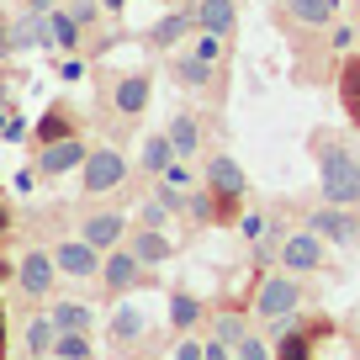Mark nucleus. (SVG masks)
<instances>
[{
	"label": "nucleus",
	"instance_id": "nucleus-1",
	"mask_svg": "<svg viewBox=\"0 0 360 360\" xmlns=\"http://www.w3.org/2000/svg\"><path fill=\"white\" fill-rule=\"evenodd\" d=\"M307 154L318 165V196L328 207H360V154L345 133L334 127H313L307 133Z\"/></svg>",
	"mask_w": 360,
	"mask_h": 360
},
{
	"label": "nucleus",
	"instance_id": "nucleus-2",
	"mask_svg": "<svg viewBox=\"0 0 360 360\" xmlns=\"http://www.w3.org/2000/svg\"><path fill=\"white\" fill-rule=\"evenodd\" d=\"M96 85H101V106L117 127H138V117L154 101V69H143V64L138 69H106V79H96Z\"/></svg>",
	"mask_w": 360,
	"mask_h": 360
},
{
	"label": "nucleus",
	"instance_id": "nucleus-3",
	"mask_svg": "<svg viewBox=\"0 0 360 360\" xmlns=\"http://www.w3.org/2000/svg\"><path fill=\"white\" fill-rule=\"evenodd\" d=\"M169 79H175L180 90H191V96H212V101L228 96V64H207V58H196L191 48H175Z\"/></svg>",
	"mask_w": 360,
	"mask_h": 360
},
{
	"label": "nucleus",
	"instance_id": "nucleus-4",
	"mask_svg": "<svg viewBox=\"0 0 360 360\" xmlns=\"http://www.w3.org/2000/svg\"><path fill=\"white\" fill-rule=\"evenodd\" d=\"M127 169H133V159H127L117 143L90 148L85 165H79V191L85 196H106V191H117V186L127 180Z\"/></svg>",
	"mask_w": 360,
	"mask_h": 360
},
{
	"label": "nucleus",
	"instance_id": "nucleus-5",
	"mask_svg": "<svg viewBox=\"0 0 360 360\" xmlns=\"http://www.w3.org/2000/svg\"><path fill=\"white\" fill-rule=\"evenodd\" d=\"M202 32V22H196V0H186V6H169L165 16H159L148 32H138V43L148 48V53H175L186 37Z\"/></svg>",
	"mask_w": 360,
	"mask_h": 360
},
{
	"label": "nucleus",
	"instance_id": "nucleus-6",
	"mask_svg": "<svg viewBox=\"0 0 360 360\" xmlns=\"http://www.w3.org/2000/svg\"><path fill=\"white\" fill-rule=\"evenodd\" d=\"M202 186L217 196V202H244L249 196V175L228 148H212V154L202 159Z\"/></svg>",
	"mask_w": 360,
	"mask_h": 360
},
{
	"label": "nucleus",
	"instance_id": "nucleus-7",
	"mask_svg": "<svg viewBox=\"0 0 360 360\" xmlns=\"http://www.w3.org/2000/svg\"><path fill=\"white\" fill-rule=\"evenodd\" d=\"M297 307H302V276H265L255 292V318H265V323H281V318H292Z\"/></svg>",
	"mask_w": 360,
	"mask_h": 360
},
{
	"label": "nucleus",
	"instance_id": "nucleus-8",
	"mask_svg": "<svg viewBox=\"0 0 360 360\" xmlns=\"http://www.w3.org/2000/svg\"><path fill=\"white\" fill-rule=\"evenodd\" d=\"M302 228H313L323 244H355L360 233V207H313V212L302 217Z\"/></svg>",
	"mask_w": 360,
	"mask_h": 360
},
{
	"label": "nucleus",
	"instance_id": "nucleus-9",
	"mask_svg": "<svg viewBox=\"0 0 360 360\" xmlns=\"http://www.w3.org/2000/svg\"><path fill=\"white\" fill-rule=\"evenodd\" d=\"M281 270L286 276H313V270H323V238L313 233V228H297V233H286L281 244Z\"/></svg>",
	"mask_w": 360,
	"mask_h": 360
},
{
	"label": "nucleus",
	"instance_id": "nucleus-10",
	"mask_svg": "<svg viewBox=\"0 0 360 360\" xmlns=\"http://www.w3.org/2000/svg\"><path fill=\"white\" fill-rule=\"evenodd\" d=\"M53 265L58 276H75V281H101V249H90L85 238H58Z\"/></svg>",
	"mask_w": 360,
	"mask_h": 360
},
{
	"label": "nucleus",
	"instance_id": "nucleus-11",
	"mask_svg": "<svg viewBox=\"0 0 360 360\" xmlns=\"http://www.w3.org/2000/svg\"><path fill=\"white\" fill-rule=\"evenodd\" d=\"M143 270H148V265L133 255V249H127V244H117L112 255L101 259V286H106L112 297H127L133 286H143Z\"/></svg>",
	"mask_w": 360,
	"mask_h": 360
},
{
	"label": "nucleus",
	"instance_id": "nucleus-12",
	"mask_svg": "<svg viewBox=\"0 0 360 360\" xmlns=\"http://www.w3.org/2000/svg\"><path fill=\"white\" fill-rule=\"evenodd\" d=\"M85 154H90V143L85 138H58V143H43L37 148V175L43 180H58V175H69V169H79L85 165Z\"/></svg>",
	"mask_w": 360,
	"mask_h": 360
},
{
	"label": "nucleus",
	"instance_id": "nucleus-13",
	"mask_svg": "<svg viewBox=\"0 0 360 360\" xmlns=\"http://www.w3.org/2000/svg\"><path fill=\"white\" fill-rule=\"evenodd\" d=\"M53 281H58V265H53V249H27L22 255V265H16V286H22L27 297H48L53 292Z\"/></svg>",
	"mask_w": 360,
	"mask_h": 360
},
{
	"label": "nucleus",
	"instance_id": "nucleus-14",
	"mask_svg": "<svg viewBox=\"0 0 360 360\" xmlns=\"http://www.w3.org/2000/svg\"><path fill=\"white\" fill-rule=\"evenodd\" d=\"M339 6H345V0H281V16H286V27H297V32H313V27H334L339 22Z\"/></svg>",
	"mask_w": 360,
	"mask_h": 360
},
{
	"label": "nucleus",
	"instance_id": "nucleus-15",
	"mask_svg": "<svg viewBox=\"0 0 360 360\" xmlns=\"http://www.w3.org/2000/svg\"><path fill=\"white\" fill-rule=\"evenodd\" d=\"M122 233H127V217L117 212V207L112 212H90L85 223H79V238H85L90 249H101V255H112V249L122 244Z\"/></svg>",
	"mask_w": 360,
	"mask_h": 360
},
{
	"label": "nucleus",
	"instance_id": "nucleus-16",
	"mask_svg": "<svg viewBox=\"0 0 360 360\" xmlns=\"http://www.w3.org/2000/svg\"><path fill=\"white\" fill-rule=\"evenodd\" d=\"M165 133H169V143H175L180 159H196V154H202V143H207V117L202 112H175Z\"/></svg>",
	"mask_w": 360,
	"mask_h": 360
},
{
	"label": "nucleus",
	"instance_id": "nucleus-17",
	"mask_svg": "<svg viewBox=\"0 0 360 360\" xmlns=\"http://www.w3.org/2000/svg\"><path fill=\"white\" fill-rule=\"evenodd\" d=\"M196 22H202L207 37H228V43H233V32H238V0H196Z\"/></svg>",
	"mask_w": 360,
	"mask_h": 360
},
{
	"label": "nucleus",
	"instance_id": "nucleus-18",
	"mask_svg": "<svg viewBox=\"0 0 360 360\" xmlns=\"http://www.w3.org/2000/svg\"><path fill=\"white\" fill-rule=\"evenodd\" d=\"M334 90H339V106H345L349 127H355V138H360V53L339 58V75H334Z\"/></svg>",
	"mask_w": 360,
	"mask_h": 360
},
{
	"label": "nucleus",
	"instance_id": "nucleus-19",
	"mask_svg": "<svg viewBox=\"0 0 360 360\" xmlns=\"http://www.w3.org/2000/svg\"><path fill=\"white\" fill-rule=\"evenodd\" d=\"M79 37H85V27L75 22V11H69V6H53V11H48V48H53V53H79Z\"/></svg>",
	"mask_w": 360,
	"mask_h": 360
},
{
	"label": "nucleus",
	"instance_id": "nucleus-20",
	"mask_svg": "<svg viewBox=\"0 0 360 360\" xmlns=\"http://www.w3.org/2000/svg\"><path fill=\"white\" fill-rule=\"evenodd\" d=\"M32 138H37V148H43V143H58V138H75V106H69V101H53L43 117H37Z\"/></svg>",
	"mask_w": 360,
	"mask_h": 360
},
{
	"label": "nucleus",
	"instance_id": "nucleus-21",
	"mask_svg": "<svg viewBox=\"0 0 360 360\" xmlns=\"http://www.w3.org/2000/svg\"><path fill=\"white\" fill-rule=\"evenodd\" d=\"M175 143H169V133H143V148H138V169H143V175H165L169 165H175Z\"/></svg>",
	"mask_w": 360,
	"mask_h": 360
},
{
	"label": "nucleus",
	"instance_id": "nucleus-22",
	"mask_svg": "<svg viewBox=\"0 0 360 360\" xmlns=\"http://www.w3.org/2000/svg\"><path fill=\"white\" fill-rule=\"evenodd\" d=\"M32 48H48V16L22 11L11 22V53H32Z\"/></svg>",
	"mask_w": 360,
	"mask_h": 360
},
{
	"label": "nucleus",
	"instance_id": "nucleus-23",
	"mask_svg": "<svg viewBox=\"0 0 360 360\" xmlns=\"http://www.w3.org/2000/svg\"><path fill=\"white\" fill-rule=\"evenodd\" d=\"M127 249H133L143 265H165V259L175 255V244L165 238V228H138V233L127 238Z\"/></svg>",
	"mask_w": 360,
	"mask_h": 360
},
{
	"label": "nucleus",
	"instance_id": "nucleus-24",
	"mask_svg": "<svg viewBox=\"0 0 360 360\" xmlns=\"http://www.w3.org/2000/svg\"><path fill=\"white\" fill-rule=\"evenodd\" d=\"M48 318H53L58 334H90V328H96V313H90L85 302H53Z\"/></svg>",
	"mask_w": 360,
	"mask_h": 360
},
{
	"label": "nucleus",
	"instance_id": "nucleus-25",
	"mask_svg": "<svg viewBox=\"0 0 360 360\" xmlns=\"http://www.w3.org/2000/svg\"><path fill=\"white\" fill-rule=\"evenodd\" d=\"M143 313H138V307H117L112 313V345H138V339H143Z\"/></svg>",
	"mask_w": 360,
	"mask_h": 360
},
{
	"label": "nucleus",
	"instance_id": "nucleus-26",
	"mask_svg": "<svg viewBox=\"0 0 360 360\" xmlns=\"http://www.w3.org/2000/svg\"><path fill=\"white\" fill-rule=\"evenodd\" d=\"M196 318H202V302H196L191 292H169V328H180V334H191Z\"/></svg>",
	"mask_w": 360,
	"mask_h": 360
},
{
	"label": "nucleus",
	"instance_id": "nucleus-27",
	"mask_svg": "<svg viewBox=\"0 0 360 360\" xmlns=\"http://www.w3.org/2000/svg\"><path fill=\"white\" fill-rule=\"evenodd\" d=\"M276 334H281L276 360H313V355H307V328H292V323L281 318V323H276Z\"/></svg>",
	"mask_w": 360,
	"mask_h": 360
},
{
	"label": "nucleus",
	"instance_id": "nucleus-28",
	"mask_svg": "<svg viewBox=\"0 0 360 360\" xmlns=\"http://www.w3.org/2000/svg\"><path fill=\"white\" fill-rule=\"evenodd\" d=\"M53 339H58V328H53V318H32V323H27V349H32L37 360L43 355H53Z\"/></svg>",
	"mask_w": 360,
	"mask_h": 360
},
{
	"label": "nucleus",
	"instance_id": "nucleus-29",
	"mask_svg": "<svg viewBox=\"0 0 360 360\" xmlns=\"http://www.w3.org/2000/svg\"><path fill=\"white\" fill-rule=\"evenodd\" d=\"M244 334H249V328H244V318H238V313H223V318L212 323V339H223L228 349H238V345H244Z\"/></svg>",
	"mask_w": 360,
	"mask_h": 360
},
{
	"label": "nucleus",
	"instance_id": "nucleus-30",
	"mask_svg": "<svg viewBox=\"0 0 360 360\" xmlns=\"http://www.w3.org/2000/svg\"><path fill=\"white\" fill-rule=\"evenodd\" d=\"M53 360H90V339L85 334H58L53 339Z\"/></svg>",
	"mask_w": 360,
	"mask_h": 360
},
{
	"label": "nucleus",
	"instance_id": "nucleus-31",
	"mask_svg": "<svg viewBox=\"0 0 360 360\" xmlns=\"http://www.w3.org/2000/svg\"><path fill=\"white\" fill-rule=\"evenodd\" d=\"M228 48H233L228 37H207V32H196V37H191V53H196V58H207V64H223Z\"/></svg>",
	"mask_w": 360,
	"mask_h": 360
},
{
	"label": "nucleus",
	"instance_id": "nucleus-32",
	"mask_svg": "<svg viewBox=\"0 0 360 360\" xmlns=\"http://www.w3.org/2000/svg\"><path fill=\"white\" fill-rule=\"evenodd\" d=\"M169 217H175V212H169L159 196H143V207H138V228H165Z\"/></svg>",
	"mask_w": 360,
	"mask_h": 360
},
{
	"label": "nucleus",
	"instance_id": "nucleus-33",
	"mask_svg": "<svg viewBox=\"0 0 360 360\" xmlns=\"http://www.w3.org/2000/svg\"><path fill=\"white\" fill-rule=\"evenodd\" d=\"M159 180H165V186H175V191H196V180H191V165H186V159H175V165H169V169H165Z\"/></svg>",
	"mask_w": 360,
	"mask_h": 360
},
{
	"label": "nucleus",
	"instance_id": "nucleus-34",
	"mask_svg": "<svg viewBox=\"0 0 360 360\" xmlns=\"http://www.w3.org/2000/svg\"><path fill=\"white\" fill-rule=\"evenodd\" d=\"M233 355H238V360H276V355L265 349V339H255V334H244V345H238Z\"/></svg>",
	"mask_w": 360,
	"mask_h": 360
},
{
	"label": "nucleus",
	"instance_id": "nucleus-35",
	"mask_svg": "<svg viewBox=\"0 0 360 360\" xmlns=\"http://www.w3.org/2000/svg\"><path fill=\"white\" fill-rule=\"evenodd\" d=\"M238 228H244L249 244H259V233H265V212H244V217H238Z\"/></svg>",
	"mask_w": 360,
	"mask_h": 360
},
{
	"label": "nucleus",
	"instance_id": "nucleus-36",
	"mask_svg": "<svg viewBox=\"0 0 360 360\" xmlns=\"http://www.w3.org/2000/svg\"><path fill=\"white\" fill-rule=\"evenodd\" d=\"M169 360H207V345H196V339H180V345L169 349Z\"/></svg>",
	"mask_w": 360,
	"mask_h": 360
},
{
	"label": "nucleus",
	"instance_id": "nucleus-37",
	"mask_svg": "<svg viewBox=\"0 0 360 360\" xmlns=\"http://www.w3.org/2000/svg\"><path fill=\"white\" fill-rule=\"evenodd\" d=\"M58 79H85V58H79V53H64V64H58Z\"/></svg>",
	"mask_w": 360,
	"mask_h": 360
},
{
	"label": "nucleus",
	"instance_id": "nucleus-38",
	"mask_svg": "<svg viewBox=\"0 0 360 360\" xmlns=\"http://www.w3.org/2000/svg\"><path fill=\"white\" fill-rule=\"evenodd\" d=\"M16 6H22V11H32V16H48L58 0H16Z\"/></svg>",
	"mask_w": 360,
	"mask_h": 360
},
{
	"label": "nucleus",
	"instance_id": "nucleus-39",
	"mask_svg": "<svg viewBox=\"0 0 360 360\" xmlns=\"http://www.w3.org/2000/svg\"><path fill=\"white\" fill-rule=\"evenodd\" d=\"M0 133H6V138H11V143H16V138H27V122H22V117H16V122H6V127H0Z\"/></svg>",
	"mask_w": 360,
	"mask_h": 360
},
{
	"label": "nucleus",
	"instance_id": "nucleus-40",
	"mask_svg": "<svg viewBox=\"0 0 360 360\" xmlns=\"http://www.w3.org/2000/svg\"><path fill=\"white\" fill-rule=\"evenodd\" d=\"M0 233H11V207L0 202Z\"/></svg>",
	"mask_w": 360,
	"mask_h": 360
},
{
	"label": "nucleus",
	"instance_id": "nucleus-41",
	"mask_svg": "<svg viewBox=\"0 0 360 360\" xmlns=\"http://www.w3.org/2000/svg\"><path fill=\"white\" fill-rule=\"evenodd\" d=\"M122 6H127V0H101V11H106V16H117Z\"/></svg>",
	"mask_w": 360,
	"mask_h": 360
},
{
	"label": "nucleus",
	"instance_id": "nucleus-42",
	"mask_svg": "<svg viewBox=\"0 0 360 360\" xmlns=\"http://www.w3.org/2000/svg\"><path fill=\"white\" fill-rule=\"evenodd\" d=\"M0 355H6V307H0Z\"/></svg>",
	"mask_w": 360,
	"mask_h": 360
},
{
	"label": "nucleus",
	"instance_id": "nucleus-43",
	"mask_svg": "<svg viewBox=\"0 0 360 360\" xmlns=\"http://www.w3.org/2000/svg\"><path fill=\"white\" fill-rule=\"evenodd\" d=\"M355 32H360V6H355Z\"/></svg>",
	"mask_w": 360,
	"mask_h": 360
},
{
	"label": "nucleus",
	"instance_id": "nucleus-44",
	"mask_svg": "<svg viewBox=\"0 0 360 360\" xmlns=\"http://www.w3.org/2000/svg\"><path fill=\"white\" fill-rule=\"evenodd\" d=\"M355 6H360V0H355Z\"/></svg>",
	"mask_w": 360,
	"mask_h": 360
}]
</instances>
